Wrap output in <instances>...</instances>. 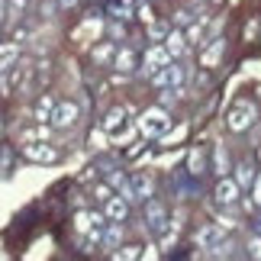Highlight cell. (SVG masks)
Wrapping results in <instances>:
<instances>
[{
	"mask_svg": "<svg viewBox=\"0 0 261 261\" xmlns=\"http://www.w3.org/2000/svg\"><path fill=\"white\" fill-rule=\"evenodd\" d=\"M119 239H123V226H119V223H110V229L103 232V245L107 248H116Z\"/></svg>",
	"mask_w": 261,
	"mask_h": 261,
	"instance_id": "cell-16",
	"label": "cell"
},
{
	"mask_svg": "<svg viewBox=\"0 0 261 261\" xmlns=\"http://www.w3.org/2000/svg\"><path fill=\"white\" fill-rule=\"evenodd\" d=\"M139 255H142V252H139V245H126V248H119V252H116V258H139Z\"/></svg>",
	"mask_w": 261,
	"mask_h": 261,
	"instance_id": "cell-19",
	"label": "cell"
},
{
	"mask_svg": "<svg viewBox=\"0 0 261 261\" xmlns=\"http://www.w3.org/2000/svg\"><path fill=\"white\" fill-rule=\"evenodd\" d=\"M219 52H223V42H219V39H213V48H210V52L203 55V62H206V65H213L216 58H219Z\"/></svg>",
	"mask_w": 261,
	"mask_h": 261,
	"instance_id": "cell-18",
	"label": "cell"
},
{
	"mask_svg": "<svg viewBox=\"0 0 261 261\" xmlns=\"http://www.w3.org/2000/svg\"><path fill=\"white\" fill-rule=\"evenodd\" d=\"M97 200H110V187H97Z\"/></svg>",
	"mask_w": 261,
	"mask_h": 261,
	"instance_id": "cell-24",
	"label": "cell"
},
{
	"mask_svg": "<svg viewBox=\"0 0 261 261\" xmlns=\"http://www.w3.org/2000/svg\"><path fill=\"white\" fill-rule=\"evenodd\" d=\"M190 168H194V171H200V168H203V155H200V152L190 155Z\"/></svg>",
	"mask_w": 261,
	"mask_h": 261,
	"instance_id": "cell-21",
	"label": "cell"
},
{
	"mask_svg": "<svg viewBox=\"0 0 261 261\" xmlns=\"http://www.w3.org/2000/svg\"><path fill=\"white\" fill-rule=\"evenodd\" d=\"M23 155L33 158V162H55V158H58V152H55L52 145H26Z\"/></svg>",
	"mask_w": 261,
	"mask_h": 261,
	"instance_id": "cell-10",
	"label": "cell"
},
{
	"mask_svg": "<svg viewBox=\"0 0 261 261\" xmlns=\"http://www.w3.org/2000/svg\"><path fill=\"white\" fill-rule=\"evenodd\" d=\"M148 229H155V232L165 229V206L162 203H148Z\"/></svg>",
	"mask_w": 261,
	"mask_h": 261,
	"instance_id": "cell-12",
	"label": "cell"
},
{
	"mask_svg": "<svg viewBox=\"0 0 261 261\" xmlns=\"http://www.w3.org/2000/svg\"><path fill=\"white\" fill-rule=\"evenodd\" d=\"M58 4H62V7H74L77 0H58Z\"/></svg>",
	"mask_w": 261,
	"mask_h": 261,
	"instance_id": "cell-25",
	"label": "cell"
},
{
	"mask_svg": "<svg viewBox=\"0 0 261 261\" xmlns=\"http://www.w3.org/2000/svg\"><path fill=\"white\" fill-rule=\"evenodd\" d=\"M74 119H77V107H74V103H55L52 116H48V123L58 126V129H65V126H74Z\"/></svg>",
	"mask_w": 261,
	"mask_h": 261,
	"instance_id": "cell-5",
	"label": "cell"
},
{
	"mask_svg": "<svg viewBox=\"0 0 261 261\" xmlns=\"http://www.w3.org/2000/svg\"><path fill=\"white\" fill-rule=\"evenodd\" d=\"M174 19H177V23H180V26H184V23H190V13H187V10H180V13H177Z\"/></svg>",
	"mask_w": 261,
	"mask_h": 261,
	"instance_id": "cell-23",
	"label": "cell"
},
{
	"mask_svg": "<svg viewBox=\"0 0 261 261\" xmlns=\"http://www.w3.org/2000/svg\"><path fill=\"white\" fill-rule=\"evenodd\" d=\"M165 48H168V55H171V58L187 55V36H184V33H168Z\"/></svg>",
	"mask_w": 261,
	"mask_h": 261,
	"instance_id": "cell-8",
	"label": "cell"
},
{
	"mask_svg": "<svg viewBox=\"0 0 261 261\" xmlns=\"http://www.w3.org/2000/svg\"><path fill=\"white\" fill-rule=\"evenodd\" d=\"M168 123H171V119H168L165 110H162V107H152V110H145V113H142V119H139V129H142L145 139H155V136H162L165 129H168Z\"/></svg>",
	"mask_w": 261,
	"mask_h": 261,
	"instance_id": "cell-1",
	"label": "cell"
},
{
	"mask_svg": "<svg viewBox=\"0 0 261 261\" xmlns=\"http://www.w3.org/2000/svg\"><path fill=\"white\" fill-rule=\"evenodd\" d=\"M168 62H171V55H168L165 45H155L145 52V62H142V74H155L158 68H165Z\"/></svg>",
	"mask_w": 261,
	"mask_h": 261,
	"instance_id": "cell-3",
	"label": "cell"
},
{
	"mask_svg": "<svg viewBox=\"0 0 261 261\" xmlns=\"http://www.w3.org/2000/svg\"><path fill=\"white\" fill-rule=\"evenodd\" d=\"M248 255H252V258H261V239H252V242H248Z\"/></svg>",
	"mask_w": 261,
	"mask_h": 261,
	"instance_id": "cell-20",
	"label": "cell"
},
{
	"mask_svg": "<svg viewBox=\"0 0 261 261\" xmlns=\"http://www.w3.org/2000/svg\"><path fill=\"white\" fill-rule=\"evenodd\" d=\"M145 197H152V177L136 174L133 177V200H145Z\"/></svg>",
	"mask_w": 261,
	"mask_h": 261,
	"instance_id": "cell-11",
	"label": "cell"
},
{
	"mask_svg": "<svg viewBox=\"0 0 261 261\" xmlns=\"http://www.w3.org/2000/svg\"><path fill=\"white\" fill-rule=\"evenodd\" d=\"M133 65H136V55L129 52V48H119V55H116V68H119V71H133Z\"/></svg>",
	"mask_w": 261,
	"mask_h": 261,
	"instance_id": "cell-17",
	"label": "cell"
},
{
	"mask_svg": "<svg viewBox=\"0 0 261 261\" xmlns=\"http://www.w3.org/2000/svg\"><path fill=\"white\" fill-rule=\"evenodd\" d=\"M103 203H107V216L113 219V223H123V219H126V213H129V200L110 197V200H103Z\"/></svg>",
	"mask_w": 261,
	"mask_h": 261,
	"instance_id": "cell-9",
	"label": "cell"
},
{
	"mask_svg": "<svg viewBox=\"0 0 261 261\" xmlns=\"http://www.w3.org/2000/svg\"><path fill=\"white\" fill-rule=\"evenodd\" d=\"M194 242H197V248H219V245H223V226H216V223L203 226L194 236Z\"/></svg>",
	"mask_w": 261,
	"mask_h": 261,
	"instance_id": "cell-4",
	"label": "cell"
},
{
	"mask_svg": "<svg viewBox=\"0 0 261 261\" xmlns=\"http://www.w3.org/2000/svg\"><path fill=\"white\" fill-rule=\"evenodd\" d=\"M252 180H255V168H252V162H242L236 168V184L239 187H252Z\"/></svg>",
	"mask_w": 261,
	"mask_h": 261,
	"instance_id": "cell-14",
	"label": "cell"
},
{
	"mask_svg": "<svg viewBox=\"0 0 261 261\" xmlns=\"http://www.w3.org/2000/svg\"><path fill=\"white\" fill-rule=\"evenodd\" d=\"M236 197H239V184L236 180H229V177H219V184H216V200L219 203H236Z\"/></svg>",
	"mask_w": 261,
	"mask_h": 261,
	"instance_id": "cell-7",
	"label": "cell"
},
{
	"mask_svg": "<svg viewBox=\"0 0 261 261\" xmlns=\"http://www.w3.org/2000/svg\"><path fill=\"white\" fill-rule=\"evenodd\" d=\"M180 81H184V71H180V68H174L171 62L155 71V84H158V87H180Z\"/></svg>",
	"mask_w": 261,
	"mask_h": 261,
	"instance_id": "cell-6",
	"label": "cell"
},
{
	"mask_svg": "<svg viewBox=\"0 0 261 261\" xmlns=\"http://www.w3.org/2000/svg\"><path fill=\"white\" fill-rule=\"evenodd\" d=\"M123 123H126V110H123V107H116V110H110V116H107L103 129H107V133H116V129H123Z\"/></svg>",
	"mask_w": 261,
	"mask_h": 261,
	"instance_id": "cell-15",
	"label": "cell"
},
{
	"mask_svg": "<svg viewBox=\"0 0 261 261\" xmlns=\"http://www.w3.org/2000/svg\"><path fill=\"white\" fill-rule=\"evenodd\" d=\"M52 110H55V100L48 97V94H42V97H39V103H36V119H39V123H48Z\"/></svg>",
	"mask_w": 261,
	"mask_h": 261,
	"instance_id": "cell-13",
	"label": "cell"
},
{
	"mask_svg": "<svg viewBox=\"0 0 261 261\" xmlns=\"http://www.w3.org/2000/svg\"><path fill=\"white\" fill-rule=\"evenodd\" d=\"M229 129L232 133H245L248 126L255 123V103H248V100H236V107L229 110Z\"/></svg>",
	"mask_w": 261,
	"mask_h": 261,
	"instance_id": "cell-2",
	"label": "cell"
},
{
	"mask_svg": "<svg viewBox=\"0 0 261 261\" xmlns=\"http://www.w3.org/2000/svg\"><path fill=\"white\" fill-rule=\"evenodd\" d=\"M252 184H255V203L261 206V177H255V180H252Z\"/></svg>",
	"mask_w": 261,
	"mask_h": 261,
	"instance_id": "cell-22",
	"label": "cell"
}]
</instances>
